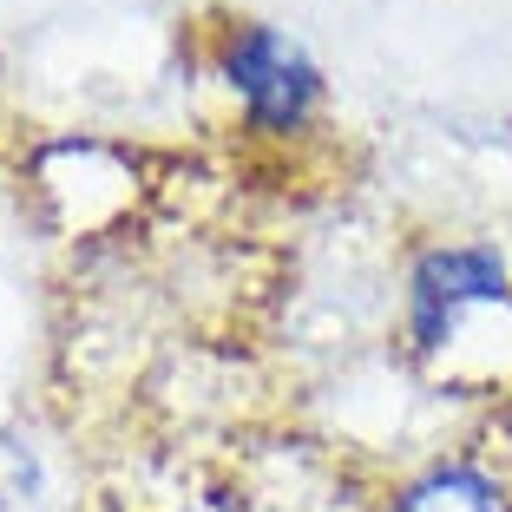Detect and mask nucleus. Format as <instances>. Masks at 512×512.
Returning a JSON list of instances; mask_svg holds the SVG:
<instances>
[{
  "instance_id": "nucleus-1",
  "label": "nucleus",
  "mask_w": 512,
  "mask_h": 512,
  "mask_svg": "<svg viewBox=\"0 0 512 512\" xmlns=\"http://www.w3.org/2000/svg\"><path fill=\"white\" fill-rule=\"evenodd\" d=\"M211 79L230 92L237 125L256 145H296L329 112V73L289 27L263 14H224L211 27Z\"/></svg>"
},
{
  "instance_id": "nucleus-2",
  "label": "nucleus",
  "mask_w": 512,
  "mask_h": 512,
  "mask_svg": "<svg viewBox=\"0 0 512 512\" xmlns=\"http://www.w3.org/2000/svg\"><path fill=\"white\" fill-rule=\"evenodd\" d=\"M473 309L512 316V256L486 237H440L407 256L401 276V335L414 355H447Z\"/></svg>"
},
{
  "instance_id": "nucleus-3",
  "label": "nucleus",
  "mask_w": 512,
  "mask_h": 512,
  "mask_svg": "<svg viewBox=\"0 0 512 512\" xmlns=\"http://www.w3.org/2000/svg\"><path fill=\"white\" fill-rule=\"evenodd\" d=\"M381 512H512V480L480 453H440L394 480Z\"/></svg>"
}]
</instances>
